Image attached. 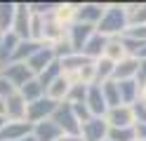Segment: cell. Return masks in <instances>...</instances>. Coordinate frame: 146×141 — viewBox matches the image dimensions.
I'll use <instances>...</instances> for the list:
<instances>
[{
    "label": "cell",
    "instance_id": "obj_18",
    "mask_svg": "<svg viewBox=\"0 0 146 141\" xmlns=\"http://www.w3.org/2000/svg\"><path fill=\"white\" fill-rule=\"evenodd\" d=\"M19 38H17L12 31L3 35V40H0V64H5V59H10V56H14L17 47H19Z\"/></svg>",
    "mask_w": 146,
    "mask_h": 141
},
{
    "label": "cell",
    "instance_id": "obj_24",
    "mask_svg": "<svg viewBox=\"0 0 146 141\" xmlns=\"http://www.w3.org/2000/svg\"><path fill=\"white\" fill-rule=\"evenodd\" d=\"M14 17H17V9L14 5H0V33H10V28L14 26Z\"/></svg>",
    "mask_w": 146,
    "mask_h": 141
},
{
    "label": "cell",
    "instance_id": "obj_2",
    "mask_svg": "<svg viewBox=\"0 0 146 141\" xmlns=\"http://www.w3.org/2000/svg\"><path fill=\"white\" fill-rule=\"evenodd\" d=\"M54 122L61 127V132H68L71 136H80V129H83V125H80V120L76 118V113H73V106L68 101H61L57 111H54Z\"/></svg>",
    "mask_w": 146,
    "mask_h": 141
},
{
    "label": "cell",
    "instance_id": "obj_22",
    "mask_svg": "<svg viewBox=\"0 0 146 141\" xmlns=\"http://www.w3.org/2000/svg\"><path fill=\"white\" fill-rule=\"evenodd\" d=\"M61 71H64V68H61V61H57V59H54V61L47 66V68L40 73V78H38V80H40V85L45 87V92H47V87H50L54 80H59V78H61V75H59Z\"/></svg>",
    "mask_w": 146,
    "mask_h": 141
},
{
    "label": "cell",
    "instance_id": "obj_3",
    "mask_svg": "<svg viewBox=\"0 0 146 141\" xmlns=\"http://www.w3.org/2000/svg\"><path fill=\"white\" fill-rule=\"evenodd\" d=\"M57 106H59V101H54V99H50V97H42V99H38V101L29 103V108H26V120L38 125V122H42L47 115H54Z\"/></svg>",
    "mask_w": 146,
    "mask_h": 141
},
{
    "label": "cell",
    "instance_id": "obj_26",
    "mask_svg": "<svg viewBox=\"0 0 146 141\" xmlns=\"http://www.w3.org/2000/svg\"><path fill=\"white\" fill-rule=\"evenodd\" d=\"M104 56H106V59H111L113 64L123 61V56H125V47H123V42H120V40H108Z\"/></svg>",
    "mask_w": 146,
    "mask_h": 141
},
{
    "label": "cell",
    "instance_id": "obj_16",
    "mask_svg": "<svg viewBox=\"0 0 146 141\" xmlns=\"http://www.w3.org/2000/svg\"><path fill=\"white\" fill-rule=\"evenodd\" d=\"M118 89H120L123 106H127V103H134L137 94H139V89H141V85L137 80H123V82H118Z\"/></svg>",
    "mask_w": 146,
    "mask_h": 141
},
{
    "label": "cell",
    "instance_id": "obj_23",
    "mask_svg": "<svg viewBox=\"0 0 146 141\" xmlns=\"http://www.w3.org/2000/svg\"><path fill=\"white\" fill-rule=\"evenodd\" d=\"M38 50H42V45H40V42H35V40H21L12 59H14V64L19 61V59H24V56H26V59H31V56L38 52Z\"/></svg>",
    "mask_w": 146,
    "mask_h": 141
},
{
    "label": "cell",
    "instance_id": "obj_11",
    "mask_svg": "<svg viewBox=\"0 0 146 141\" xmlns=\"http://www.w3.org/2000/svg\"><path fill=\"white\" fill-rule=\"evenodd\" d=\"M137 71H139V59H134V56H127V59H123V61H118V64H115L113 80H115V82L134 80V78H137Z\"/></svg>",
    "mask_w": 146,
    "mask_h": 141
},
{
    "label": "cell",
    "instance_id": "obj_25",
    "mask_svg": "<svg viewBox=\"0 0 146 141\" xmlns=\"http://www.w3.org/2000/svg\"><path fill=\"white\" fill-rule=\"evenodd\" d=\"M108 141H137L134 127H111L108 129Z\"/></svg>",
    "mask_w": 146,
    "mask_h": 141
},
{
    "label": "cell",
    "instance_id": "obj_5",
    "mask_svg": "<svg viewBox=\"0 0 146 141\" xmlns=\"http://www.w3.org/2000/svg\"><path fill=\"white\" fill-rule=\"evenodd\" d=\"M12 33L19 38V40H26L31 38V7L19 5L17 7V17H14V26H12Z\"/></svg>",
    "mask_w": 146,
    "mask_h": 141
},
{
    "label": "cell",
    "instance_id": "obj_14",
    "mask_svg": "<svg viewBox=\"0 0 146 141\" xmlns=\"http://www.w3.org/2000/svg\"><path fill=\"white\" fill-rule=\"evenodd\" d=\"M52 61H54V50H50V47H42V50H38L26 64H29V68H31L33 73H42Z\"/></svg>",
    "mask_w": 146,
    "mask_h": 141
},
{
    "label": "cell",
    "instance_id": "obj_8",
    "mask_svg": "<svg viewBox=\"0 0 146 141\" xmlns=\"http://www.w3.org/2000/svg\"><path fill=\"white\" fill-rule=\"evenodd\" d=\"M33 139L35 141H59L61 139V127L54 120H42L33 125Z\"/></svg>",
    "mask_w": 146,
    "mask_h": 141
},
{
    "label": "cell",
    "instance_id": "obj_10",
    "mask_svg": "<svg viewBox=\"0 0 146 141\" xmlns=\"http://www.w3.org/2000/svg\"><path fill=\"white\" fill-rule=\"evenodd\" d=\"M106 122H108L111 127H132V122H134L132 106L108 108V113H106Z\"/></svg>",
    "mask_w": 146,
    "mask_h": 141
},
{
    "label": "cell",
    "instance_id": "obj_9",
    "mask_svg": "<svg viewBox=\"0 0 146 141\" xmlns=\"http://www.w3.org/2000/svg\"><path fill=\"white\" fill-rule=\"evenodd\" d=\"M108 122L102 120V118H92V120H87L83 129H80V136H83V141H102L106 134H108V129H106Z\"/></svg>",
    "mask_w": 146,
    "mask_h": 141
},
{
    "label": "cell",
    "instance_id": "obj_19",
    "mask_svg": "<svg viewBox=\"0 0 146 141\" xmlns=\"http://www.w3.org/2000/svg\"><path fill=\"white\" fill-rule=\"evenodd\" d=\"M102 92H104V99H106V106H108V108L123 106V101H120V89H118V82H115V80L102 82Z\"/></svg>",
    "mask_w": 146,
    "mask_h": 141
},
{
    "label": "cell",
    "instance_id": "obj_4",
    "mask_svg": "<svg viewBox=\"0 0 146 141\" xmlns=\"http://www.w3.org/2000/svg\"><path fill=\"white\" fill-rule=\"evenodd\" d=\"M3 78H7L17 89H21L26 82H31V80H33V71L29 68V64L17 61V64H10L7 68H3Z\"/></svg>",
    "mask_w": 146,
    "mask_h": 141
},
{
    "label": "cell",
    "instance_id": "obj_21",
    "mask_svg": "<svg viewBox=\"0 0 146 141\" xmlns=\"http://www.w3.org/2000/svg\"><path fill=\"white\" fill-rule=\"evenodd\" d=\"M68 89H71V82H68V78H66V75H64V78L54 80L50 87H47V97L61 103V99H64V97H68Z\"/></svg>",
    "mask_w": 146,
    "mask_h": 141
},
{
    "label": "cell",
    "instance_id": "obj_15",
    "mask_svg": "<svg viewBox=\"0 0 146 141\" xmlns=\"http://www.w3.org/2000/svg\"><path fill=\"white\" fill-rule=\"evenodd\" d=\"M113 71H115V64L111 59H106V56H102L97 64H94V85H99V80H113Z\"/></svg>",
    "mask_w": 146,
    "mask_h": 141
},
{
    "label": "cell",
    "instance_id": "obj_12",
    "mask_svg": "<svg viewBox=\"0 0 146 141\" xmlns=\"http://www.w3.org/2000/svg\"><path fill=\"white\" fill-rule=\"evenodd\" d=\"M29 132H33V125L29 120L26 122H7V127L0 132V141H21V139H26Z\"/></svg>",
    "mask_w": 146,
    "mask_h": 141
},
{
    "label": "cell",
    "instance_id": "obj_30",
    "mask_svg": "<svg viewBox=\"0 0 146 141\" xmlns=\"http://www.w3.org/2000/svg\"><path fill=\"white\" fill-rule=\"evenodd\" d=\"M21 141H35V139H33V136H26V139H21Z\"/></svg>",
    "mask_w": 146,
    "mask_h": 141
},
{
    "label": "cell",
    "instance_id": "obj_1",
    "mask_svg": "<svg viewBox=\"0 0 146 141\" xmlns=\"http://www.w3.org/2000/svg\"><path fill=\"white\" fill-rule=\"evenodd\" d=\"M127 24H130V19H127V9L113 5V7H108L106 12H104L102 21H99V26H97V33H102V35L118 33V31H125Z\"/></svg>",
    "mask_w": 146,
    "mask_h": 141
},
{
    "label": "cell",
    "instance_id": "obj_27",
    "mask_svg": "<svg viewBox=\"0 0 146 141\" xmlns=\"http://www.w3.org/2000/svg\"><path fill=\"white\" fill-rule=\"evenodd\" d=\"M12 94H17V87H14V85L7 80V78H3V75H0V99L5 101V99H10Z\"/></svg>",
    "mask_w": 146,
    "mask_h": 141
},
{
    "label": "cell",
    "instance_id": "obj_6",
    "mask_svg": "<svg viewBox=\"0 0 146 141\" xmlns=\"http://www.w3.org/2000/svg\"><path fill=\"white\" fill-rule=\"evenodd\" d=\"M68 33H71V47H73V52L76 54H80L83 52V47L87 45V40L94 35V31H92V26L90 24H73L71 28H68Z\"/></svg>",
    "mask_w": 146,
    "mask_h": 141
},
{
    "label": "cell",
    "instance_id": "obj_13",
    "mask_svg": "<svg viewBox=\"0 0 146 141\" xmlns=\"http://www.w3.org/2000/svg\"><path fill=\"white\" fill-rule=\"evenodd\" d=\"M106 45H108L106 35L94 33V35L87 40V45L83 47V56H87V59H102L104 52H106Z\"/></svg>",
    "mask_w": 146,
    "mask_h": 141
},
{
    "label": "cell",
    "instance_id": "obj_29",
    "mask_svg": "<svg viewBox=\"0 0 146 141\" xmlns=\"http://www.w3.org/2000/svg\"><path fill=\"white\" fill-rule=\"evenodd\" d=\"M139 56H141V59H146V42H144V47H141V52H139ZM139 56H137V59H139Z\"/></svg>",
    "mask_w": 146,
    "mask_h": 141
},
{
    "label": "cell",
    "instance_id": "obj_28",
    "mask_svg": "<svg viewBox=\"0 0 146 141\" xmlns=\"http://www.w3.org/2000/svg\"><path fill=\"white\" fill-rule=\"evenodd\" d=\"M59 141H83V136H64V139H59Z\"/></svg>",
    "mask_w": 146,
    "mask_h": 141
},
{
    "label": "cell",
    "instance_id": "obj_20",
    "mask_svg": "<svg viewBox=\"0 0 146 141\" xmlns=\"http://www.w3.org/2000/svg\"><path fill=\"white\" fill-rule=\"evenodd\" d=\"M19 94L26 99V103H33V101H38V99H42V94H45V87L40 85V80L38 78H33L31 82H26L24 87L19 89Z\"/></svg>",
    "mask_w": 146,
    "mask_h": 141
},
{
    "label": "cell",
    "instance_id": "obj_17",
    "mask_svg": "<svg viewBox=\"0 0 146 141\" xmlns=\"http://www.w3.org/2000/svg\"><path fill=\"white\" fill-rule=\"evenodd\" d=\"M104 12L106 9L102 5H83L78 9V19H80V24H90L92 26V21H102Z\"/></svg>",
    "mask_w": 146,
    "mask_h": 141
},
{
    "label": "cell",
    "instance_id": "obj_7",
    "mask_svg": "<svg viewBox=\"0 0 146 141\" xmlns=\"http://www.w3.org/2000/svg\"><path fill=\"white\" fill-rule=\"evenodd\" d=\"M85 106L90 108V113H92V115H102V113H108L106 99H104V92H102V85H90V87H87Z\"/></svg>",
    "mask_w": 146,
    "mask_h": 141
}]
</instances>
